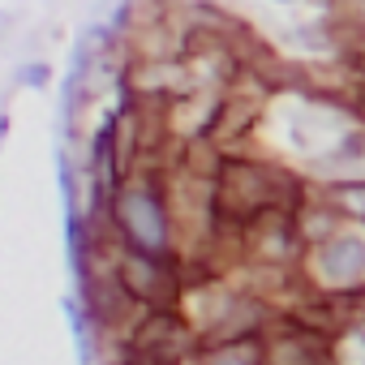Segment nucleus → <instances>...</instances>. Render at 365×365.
I'll return each mask as SVG.
<instances>
[{
  "instance_id": "2",
  "label": "nucleus",
  "mask_w": 365,
  "mask_h": 365,
  "mask_svg": "<svg viewBox=\"0 0 365 365\" xmlns=\"http://www.w3.org/2000/svg\"><path fill=\"white\" fill-rule=\"evenodd\" d=\"M318 271H322L327 284H356L365 275V237L344 232V237L327 241L322 254H318Z\"/></svg>"
},
{
  "instance_id": "4",
  "label": "nucleus",
  "mask_w": 365,
  "mask_h": 365,
  "mask_svg": "<svg viewBox=\"0 0 365 365\" xmlns=\"http://www.w3.org/2000/svg\"><path fill=\"white\" fill-rule=\"evenodd\" d=\"M344 365H365V335L344 339Z\"/></svg>"
},
{
  "instance_id": "6",
  "label": "nucleus",
  "mask_w": 365,
  "mask_h": 365,
  "mask_svg": "<svg viewBox=\"0 0 365 365\" xmlns=\"http://www.w3.org/2000/svg\"><path fill=\"white\" fill-rule=\"evenodd\" d=\"M220 365H254V361H250V356H237V352H228V356H224Z\"/></svg>"
},
{
  "instance_id": "5",
  "label": "nucleus",
  "mask_w": 365,
  "mask_h": 365,
  "mask_svg": "<svg viewBox=\"0 0 365 365\" xmlns=\"http://www.w3.org/2000/svg\"><path fill=\"white\" fill-rule=\"evenodd\" d=\"M344 194H348V202H352V207H365V190H361V185H348Z\"/></svg>"
},
{
  "instance_id": "3",
  "label": "nucleus",
  "mask_w": 365,
  "mask_h": 365,
  "mask_svg": "<svg viewBox=\"0 0 365 365\" xmlns=\"http://www.w3.org/2000/svg\"><path fill=\"white\" fill-rule=\"evenodd\" d=\"M14 82H22V86H31V91H43V86H52V65H48V61H31V65H22V69L14 73Z\"/></svg>"
},
{
  "instance_id": "1",
  "label": "nucleus",
  "mask_w": 365,
  "mask_h": 365,
  "mask_svg": "<svg viewBox=\"0 0 365 365\" xmlns=\"http://www.w3.org/2000/svg\"><path fill=\"white\" fill-rule=\"evenodd\" d=\"M116 220L129 237L133 250L142 254H163L168 245V220H163V207L150 190H125L120 202H116Z\"/></svg>"
},
{
  "instance_id": "7",
  "label": "nucleus",
  "mask_w": 365,
  "mask_h": 365,
  "mask_svg": "<svg viewBox=\"0 0 365 365\" xmlns=\"http://www.w3.org/2000/svg\"><path fill=\"white\" fill-rule=\"evenodd\" d=\"M5 133H9V112H0V142H5Z\"/></svg>"
}]
</instances>
